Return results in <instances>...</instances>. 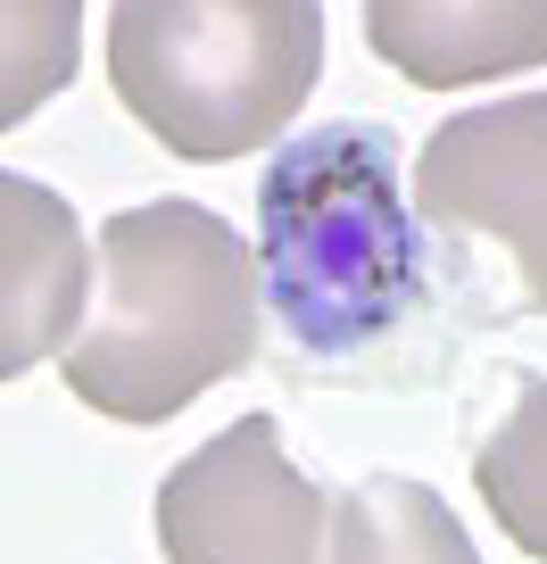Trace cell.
I'll use <instances>...</instances> for the list:
<instances>
[{
  "label": "cell",
  "instance_id": "cell-1",
  "mask_svg": "<svg viewBox=\"0 0 547 564\" xmlns=\"http://www.w3.org/2000/svg\"><path fill=\"white\" fill-rule=\"evenodd\" d=\"M100 300L58 373L108 423H166L216 382L249 373L265 316V265L199 199L117 208L91 249Z\"/></svg>",
  "mask_w": 547,
  "mask_h": 564
},
{
  "label": "cell",
  "instance_id": "cell-2",
  "mask_svg": "<svg viewBox=\"0 0 547 564\" xmlns=\"http://www.w3.org/2000/svg\"><path fill=\"white\" fill-rule=\"evenodd\" d=\"M265 307L307 357H357L424 307L415 199H398V141L382 124L299 133L258 183Z\"/></svg>",
  "mask_w": 547,
  "mask_h": 564
},
{
  "label": "cell",
  "instance_id": "cell-3",
  "mask_svg": "<svg viewBox=\"0 0 547 564\" xmlns=\"http://www.w3.org/2000/svg\"><path fill=\"white\" fill-rule=\"evenodd\" d=\"M324 75V0H117L108 91L192 166L283 141Z\"/></svg>",
  "mask_w": 547,
  "mask_h": 564
},
{
  "label": "cell",
  "instance_id": "cell-4",
  "mask_svg": "<svg viewBox=\"0 0 547 564\" xmlns=\"http://www.w3.org/2000/svg\"><path fill=\"white\" fill-rule=\"evenodd\" d=\"M166 564H332V490L307 481L274 415L199 441L150 498Z\"/></svg>",
  "mask_w": 547,
  "mask_h": 564
},
{
  "label": "cell",
  "instance_id": "cell-5",
  "mask_svg": "<svg viewBox=\"0 0 547 564\" xmlns=\"http://www.w3.org/2000/svg\"><path fill=\"white\" fill-rule=\"evenodd\" d=\"M415 216L457 241L506 249L523 307H547V91L431 124L415 159Z\"/></svg>",
  "mask_w": 547,
  "mask_h": 564
},
{
  "label": "cell",
  "instance_id": "cell-6",
  "mask_svg": "<svg viewBox=\"0 0 547 564\" xmlns=\"http://www.w3.org/2000/svg\"><path fill=\"white\" fill-rule=\"evenodd\" d=\"M91 300V241L84 216L34 175L0 166V382L67 357Z\"/></svg>",
  "mask_w": 547,
  "mask_h": 564
},
{
  "label": "cell",
  "instance_id": "cell-7",
  "mask_svg": "<svg viewBox=\"0 0 547 564\" xmlns=\"http://www.w3.org/2000/svg\"><path fill=\"white\" fill-rule=\"evenodd\" d=\"M365 42L415 91H473L547 67V0H365Z\"/></svg>",
  "mask_w": 547,
  "mask_h": 564
},
{
  "label": "cell",
  "instance_id": "cell-8",
  "mask_svg": "<svg viewBox=\"0 0 547 564\" xmlns=\"http://www.w3.org/2000/svg\"><path fill=\"white\" fill-rule=\"evenodd\" d=\"M332 564H481V547L431 481L365 474L332 490Z\"/></svg>",
  "mask_w": 547,
  "mask_h": 564
},
{
  "label": "cell",
  "instance_id": "cell-9",
  "mask_svg": "<svg viewBox=\"0 0 547 564\" xmlns=\"http://www.w3.org/2000/svg\"><path fill=\"white\" fill-rule=\"evenodd\" d=\"M473 481L490 523L506 531L523 556L547 564V373H514L506 415L490 423V441L473 448Z\"/></svg>",
  "mask_w": 547,
  "mask_h": 564
},
{
  "label": "cell",
  "instance_id": "cell-10",
  "mask_svg": "<svg viewBox=\"0 0 547 564\" xmlns=\"http://www.w3.org/2000/svg\"><path fill=\"white\" fill-rule=\"evenodd\" d=\"M84 67V0H0V133L51 108Z\"/></svg>",
  "mask_w": 547,
  "mask_h": 564
}]
</instances>
